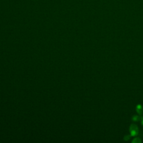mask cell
<instances>
[{
    "label": "cell",
    "mask_w": 143,
    "mask_h": 143,
    "mask_svg": "<svg viewBox=\"0 0 143 143\" xmlns=\"http://www.w3.org/2000/svg\"><path fill=\"white\" fill-rule=\"evenodd\" d=\"M136 111H137V113L138 114L141 116L143 114V106L141 105H137V107H136Z\"/></svg>",
    "instance_id": "cell-2"
},
{
    "label": "cell",
    "mask_w": 143,
    "mask_h": 143,
    "mask_svg": "<svg viewBox=\"0 0 143 143\" xmlns=\"http://www.w3.org/2000/svg\"><path fill=\"white\" fill-rule=\"evenodd\" d=\"M129 131L132 137H137L139 134V127L135 124H131L129 127Z\"/></svg>",
    "instance_id": "cell-1"
},
{
    "label": "cell",
    "mask_w": 143,
    "mask_h": 143,
    "mask_svg": "<svg viewBox=\"0 0 143 143\" xmlns=\"http://www.w3.org/2000/svg\"><path fill=\"white\" fill-rule=\"evenodd\" d=\"M132 143H142V140L139 137H136V138L134 139L132 141Z\"/></svg>",
    "instance_id": "cell-4"
},
{
    "label": "cell",
    "mask_w": 143,
    "mask_h": 143,
    "mask_svg": "<svg viewBox=\"0 0 143 143\" xmlns=\"http://www.w3.org/2000/svg\"><path fill=\"white\" fill-rule=\"evenodd\" d=\"M141 124L143 126V116L141 117Z\"/></svg>",
    "instance_id": "cell-6"
},
{
    "label": "cell",
    "mask_w": 143,
    "mask_h": 143,
    "mask_svg": "<svg viewBox=\"0 0 143 143\" xmlns=\"http://www.w3.org/2000/svg\"><path fill=\"white\" fill-rule=\"evenodd\" d=\"M132 121L134 122H138L139 121H141V117L139 116L138 115H134L132 117Z\"/></svg>",
    "instance_id": "cell-3"
},
{
    "label": "cell",
    "mask_w": 143,
    "mask_h": 143,
    "mask_svg": "<svg viewBox=\"0 0 143 143\" xmlns=\"http://www.w3.org/2000/svg\"><path fill=\"white\" fill-rule=\"evenodd\" d=\"M132 136L131 135H125V137H124V141H128L129 140H130L131 137Z\"/></svg>",
    "instance_id": "cell-5"
}]
</instances>
